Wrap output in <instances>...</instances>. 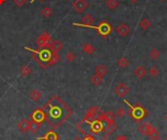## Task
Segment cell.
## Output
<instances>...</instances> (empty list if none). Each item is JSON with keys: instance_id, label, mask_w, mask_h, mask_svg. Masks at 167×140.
I'll use <instances>...</instances> for the list:
<instances>
[{"instance_id": "cell-42", "label": "cell", "mask_w": 167, "mask_h": 140, "mask_svg": "<svg viewBox=\"0 0 167 140\" xmlns=\"http://www.w3.org/2000/svg\"><path fill=\"white\" fill-rule=\"evenodd\" d=\"M165 120L167 121V115H166V117H165Z\"/></svg>"}, {"instance_id": "cell-29", "label": "cell", "mask_w": 167, "mask_h": 140, "mask_svg": "<svg viewBox=\"0 0 167 140\" xmlns=\"http://www.w3.org/2000/svg\"><path fill=\"white\" fill-rule=\"evenodd\" d=\"M30 72H31L30 69L28 66H23V67H21V74L25 78L29 77V74H30Z\"/></svg>"}, {"instance_id": "cell-33", "label": "cell", "mask_w": 167, "mask_h": 140, "mask_svg": "<svg viewBox=\"0 0 167 140\" xmlns=\"http://www.w3.org/2000/svg\"><path fill=\"white\" fill-rule=\"evenodd\" d=\"M13 2H14L16 5H17V6L21 7V6H24V5L25 4L26 0H13Z\"/></svg>"}, {"instance_id": "cell-7", "label": "cell", "mask_w": 167, "mask_h": 140, "mask_svg": "<svg viewBox=\"0 0 167 140\" xmlns=\"http://www.w3.org/2000/svg\"><path fill=\"white\" fill-rule=\"evenodd\" d=\"M36 44L38 45V47H41V46H47V45H51V42H52V39H51V36L50 34H48L47 31L43 32L41 34L38 38L36 39Z\"/></svg>"}, {"instance_id": "cell-12", "label": "cell", "mask_w": 167, "mask_h": 140, "mask_svg": "<svg viewBox=\"0 0 167 140\" xmlns=\"http://www.w3.org/2000/svg\"><path fill=\"white\" fill-rule=\"evenodd\" d=\"M94 24V18L91 14H86L81 20V24L78 23H73V26H83V28H87L88 26H92Z\"/></svg>"}, {"instance_id": "cell-20", "label": "cell", "mask_w": 167, "mask_h": 140, "mask_svg": "<svg viewBox=\"0 0 167 140\" xmlns=\"http://www.w3.org/2000/svg\"><path fill=\"white\" fill-rule=\"evenodd\" d=\"M40 123H38V122H34V121H30L29 122V131L30 132H32V133H34V132H36L38 129L40 128Z\"/></svg>"}, {"instance_id": "cell-15", "label": "cell", "mask_w": 167, "mask_h": 140, "mask_svg": "<svg viewBox=\"0 0 167 140\" xmlns=\"http://www.w3.org/2000/svg\"><path fill=\"white\" fill-rule=\"evenodd\" d=\"M37 140H59V136L54 130H48L44 136L37 138Z\"/></svg>"}, {"instance_id": "cell-26", "label": "cell", "mask_w": 167, "mask_h": 140, "mask_svg": "<svg viewBox=\"0 0 167 140\" xmlns=\"http://www.w3.org/2000/svg\"><path fill=\"white\" fill-rule=\"evenodd\" d=\"M159 55H160V53L157 48H153V49L150 51V59H153V60H157V59H158Z\"/></svg>"}, {"instance_id": "cell-1", "label": "cell", "mask_w": 167, "mask_h": 140, "mask_svg": "<svg viewBox=\"0 0 167 140\" xmlns=\"http://www.w3.org/2000/svg\"><path fill=\"white\" fill-rule=\"evenodd\" d=\"M42 109L45 113L46 122L54 129L60 127L72 114L71 108L57 95L52 96L42 106Z\"/></svg>"}, {"instance_id": "cell-22", "label": "cell", "mask_w": 167, "mask_h": 140, "mask_svg": "<svg viewBox=\"0 0 167 140\" xmlns=\"http://www.w3.org/2000/svg\"><path fill=\"white\" fill-rule=\"evenodd\" d=\"M82 50L85 52V53H87L89 54V55H91V54H93L95 49H94V47L90 44V43H84V44H82Z\"/></svg>"}, {"instance_id": "cell-14", "label": "cell", "mask_w": 167, "mask_h": 140, "mask_svg": "<svg viewBox=\"0 0 167 140\" xmlns=\"http://www.w3.org/2000/svg\"><path fill=\"white\" fill-rule=\"evenodd\" d=\"M17 126L21 132H28L29 131V121L26 118H23L18 122Z\"/></svg>"}, {"instance_id": "cell-2", "label": "cell", "mask_w": 167, "mask_h": 140, "mask_svg": "<svg viewBox=\"0 0 167 140\" xmlns=\"http://www.w3.org/2000/svg\"><path fill=\"white\" fill-rule=\"evenodd\" d=\"M25 49L29 51L33 60L44 69L49 68L50 66H53V65H56L60 61L58 52L54 50L51 45L41 46L38 49H31V48L25 46Z\"/></svg>"}, {"instance_id": "cell-31", "label": "cell", "mask_w": 167, "mask_h": 140, "mask_svg": "<svg viewBox=\"0 0 167 140\" xmlns=\"http://www.w3.org/2000/svg\"><path fill=\"white\" fill-rule=\"evenodd\" d=\"M126 110L124 109V108H123V107H119V108H118V110H117V112L115 113V114H116V116L117 117H119V118H123V117H124L125 115H126Z\"/></svg>"}, {"instance_id": "cell-11", "label": "cell", "mask_w": 167, "mask_h": 140, "mask_svg": "<svg viewBox=\"0 0 167 140\" xmlns=\"http://www.w3.org/2000/svg\"><path fill=\"white\" fill-rule=\"evenodd\" d=\"M115 92L118 97L123 98L129 93V88L125 83H118L115 88Z\"/></svg>"}, {"instance_id": "cell-39", "label": "cell", "mask_w": 167, "mask_h": 140, "mask_svg": "<svg viewBox=\"0 0 167 140\" xmlns=\"http://www.w3.org/2000/svg\"><path fill=\"white\" fill-rule=\"evenodd\" d=\"M74 140H82V139H80V138H79V137H76V138H75V139H74Z\"/></svg>"}, {"instance_id": "cell-21", "label": "cell", "mask_w": 167, "mask_h": 140, "mask_svg": "<svg viewBox=\"0 0 167 140\" xmlns=\"http://www.w3.org/2000/svg\"><path fill=\"white\" fill-rule=\"evenodd\" d=\"M91 82H92V83L95 85H101L102 82H103V77L95 74L91 77Z\"/></svg>"}, {"instance_id": "cell-36", "label": "cell", "mask_w": 167, "mask_h": 140, "mask_svg": "<svg viewBox=\"0 0 167 140\" xmlns=\"http://www.w3.org/2000/svg\"><path fill=\"white\" fill-rule=\"evenodd\" d=\"M129 2H131V3H137L139 0H128Z\"/></svg>"}, {"instance_id": "cell-28", "label": "cell", "mask_w": 167, "mask_h": 140, "mask_svg": "<svg viewBox=\"0 0 167 140\" xmlns=\"http://www.w3.org/2000/svg\"><path fill=\"white\" fill-rule=\"evenodd\" d=\"M128 65H129V61L125 57H121L119 60H118V66L121 68H126Z\"/></svg>"}, {"instance_id": "cell-34", "label": "cell", "mask_w": 167, "mask_h": 140, "mask_svg": "<svg viewBox=\"0 0 167 140\" xmlns=\"http://www.w3.org/2000/svg\"><path fill=\"white\" fill-rule=\"evenodd\" d=\"M82 140H96V139L92 135H91V134H86L85 137Z\"/></svg>"}, {"instance_id": "cell-13", "label": "cell", "mask_w": 167, "mask_h": 140, "mask_svg": "<svg viewBox=\"0 0 167 140\" xmlns=\"http://www.w3.org/2000/svg\"><path fill=\"white\" fill-rule=\"evenodd\" d=\"M139 131L140 133H142L143 135H149V134L152 132L153 130H154L155 127L150 125V123H148V122H143L141 125L139 126Z\"/></svg>"}, {"instance_id": "cell-37", "label": "cell", "mask_w": 167, "mask_h": 140, "mask_svg": "<svg viewBox=\"0 0 167 140\" xmlns=\"http://www.w3.org/2000/svg\"><path fill=\"white\" fill-rule=\"evenodd\" d=\"M5 2V0H0V4H3Z\"/></svg>"}, {"instance_id": "cell-17", "label": "cell", "mask_w": 167, "mask_h": 140, "mask_svg": "<svg viewBox=\"0 0 167 140\" xmlns=\"http://www.w3.org/2000/svg\"><path fill=\"white\" fill-rule=\"evenodd\" d=\"M95 74L104 78L107 74V68L106 66H104V65H98L95 69Z\"/></svg>"}, {"instance_id": "cell-4", "label": "cell", "mask_w": 167, "mask_h": 140, "mask_svg": "<svg viewBox=\"0 0 167 140\" xmlns=\"http://www.w3.org/2000/svg\"><path fill=\"white\" fill-rule=\"evenodd\" d=\"M126 104H128L130 110L128 111V115L130 116L135 122H140L142 121L143 118L148 115V111L143 108L140 104H137L135 106H132L129 103H127V101H124Z\"/></svg>"}, {"instance_id": "cell-24", "label": "cell", "mask_w": 167, "mask_h": 140, "mask_svg": "<svg viewBox=\"0 0 167 140\" xmlns=\"http://www.w3.org/2000/svg\"><path fill=\"white\" fill-rule=\"evenodd\" d=\"M51 47L53 48L54 50H56L58 52L59 50H61L62 48H63V43L60 40H55V41L52 40V42H51Z\"/></svg>"}, {"instance_id": "cell-3", "label": "cell", "mask_w": 167, "mask_h": 140, "mask_svg": "<svg viewBox=\"0 0 167 140\" xmlns=\"http://www.w3.org/2000/svg\"><path fill=\"white\" fill-rule=\"evenodd\" d=\"M107 126V122L102 118H96V120L91 122H86L82 120L77 125V128L86 135V134H98L106 130Z\"/></svg>"}, {"instance_id": "cell-5", "label": "cell", "mask_w": 167, "mask_h": 140, "mask_svg": "<svg viewBox=\"0 0 167 140\" xmlns=\"http://www.w3.org/2000/svg\"><path fill=\"white\" fill-rule=\"evenodd\" d=\"M87 28H90V29H95L97 30V32L102 35V36H104L106 37L107 35H109L111 34V25L107 23V22H101V23L98 25V26H88Z\"/></svg>"}, {"instance_id": "cell-16", "label": "cell", "mask_w": 167, "mask_h": 140, "mask_svg": "<svg viewBox=\"0 0 167 140\" xmlns=\"http://www.w3.org/2000/svg\"><path fill=\"white\" fill-rule=\"evenodd\" d=\"M134 75L138 78H143L147 75V70L142 66H139L134 70Z\"/></svg>"}, {"instance_id": "cell-41", "label": "cell", "mask_w": 167, "mask_h": 140, "mask_svg": "<svg viewBox=\"0 0 167 140\" xmlns=\"http://www.w3.org/2000/svg\"><path fill=\"white\" fill-rule=\"evenodd\" d=\"M101 140H107V138H106V137H104V138H102Z\"/></svg>"}, {"instance_id": "cell-9", "label": "cell", "mask_w": 167, "mask_h": 140, "mask_svg": "<svg viewBox=\"0 0 167 140\" xmlns=\"http://www.w3.org/2000/svg\"><path fill=\"white\" fill-rule=\"evenodd\" d=\"M115 32L120 37H126L130 34V26L125 23H120L115 28Z\"/></svg>"}, {"instance_id": "cell-23", "label": "cell", "mask_w": 167, "mask_h": 140, "mask_svg": "<svg viewBox=\"0 0 167 140\" xmlns=\"http://www.w3.org/2000/svg\"><path fill=\"white\" fill-rule=\"evenodd\" d=\"M150 26H152V24H150V22L147 18L143 19L141 22H140V26H141V29L144 30H148L150 28Z\"/></svg>"}, {"instance_id": "cell-44", "label": "cell", "mask_w": 167, "mask_h": 140, "mask_svg": "<svg viewBox=\"0 0 167 140\" xmlns=\"http://www.w3.org/2000/svg\"><path fill=\"white\" fill-rule=\"evenodd\" d=\"M67 140H68V139H67Z\"/></svg>"}, {"instance_id": "cell-40", "label": "cell", "mask_w": 167, "mask_h": 140, "mask_svg": "<svg viewBox=\"0 0 167 140\" xmlns=\"http://www.w3.org/2000/svg\"><path fill=\"white\" fill-rule=\"evenodd\" d=\"M35 1V0H30V3H33Z\"/></svg>"}, {"instance_id": "cell-35", "label": "cell", "mask_w": 167, "mask_h": 140, "mask_svg": "<svg viewBox=\"0 0 167 140\" xmlns=\"http://www.w3.org/2000/svg\"><path fill=\"white\" fill-rule=\"evenodd\" d=\"M115 140H128V139H127V137L124 136V135H118V136L115 138Z\"/></svg>"}, {"instance_id": "cell-18", "label": "cell", "mask_w": 167, "mask_h": 140, "mask_svg": "<svg viewBox=\"0 0 167 140\" xmlns=\"http://www.w3.org/2000/svg\"><path fill=\"white\" fill-rule=\"evenodd\" d=\"M29 98H30L32 101H34V102L39 101V100L41 99V92H40V91L37 90V89L31 90L30 92H29Z\"/></svg>"}, {"instance_id": "cell-6", "label": "cell", "mask_w": 167, "mask_h": 140, "mask_svg": "<svg viewBox=\"0 0 167 140\" xmlns=\"http://www.w3.org/2000/svg\"><path fill=\"white\" fill-rule=\"evenodd\" d=\"M30 118L32 121L40 123V125L42 122H46V116H45L44 111H43V109H42V107L37 108V109H35L33 112H32L31 115H30Z\"/></svg>"}, {"instance_id": "cell-19", "label": "cell", "mask_w": 167, "mask_h": 140, "mask_svg": "<svg viewBox=\"0 0 167 140\" xmlns=\"http://www.w3.org/2000/svg\"><path fill=\"white\" fill-rule=\"evenodd\" d=\"M106 5L110 10H115L118 7L119 3H118V0H107Z\"/></svg>"}, {"instance_id": "cell-25", "label": "cell", "mask_w": 167, "mask_h": 140, "mask_svg": "<svg viewBox=\"0 0 167 140\" xmlns=\"http://www.w3.org/2000/svg\"><path fill=\"white\" fill-rule=\"evenodd\" d=\"M149 137H150V140H158L161 137V134L157 131V129L155 128L154 130H153L149 134Z\"/></svg>"}, {"instance_id": "cell-38", "label": "cell", "mask_w": 167, "mask_h": 140, "mask_svg": "<svg viewBox=\"0 0 167 140\" xmlns=\"http://www.w3.org/2000/svg\"><path fill=\"white\" fill-rule=\"evenodd\" d=\"M158 1H159V2H165L166 0H158Z\"/></svg>"}, {"instance_id": "cell-8", "label": "cell", "mask_w": 167, "mask_h": 140, "mask_svg": "<svg viewBox=\"0 0 167 140\" xmlns=\"http://www.w3.org/2000/svg\"><path fill=\"white\" fill-rule=\"evenodd\" d=\"M101 118L107 122V126H110L114 125V123H115V121L116 118V114L112 111H107V112H105V113L102 114Z\"/></svg>"}, {"instance_id": "cell-27", "label": "cell", "mask_w": 167, "mask_h": 140, "mask_svg": "<svg viewBox=\"0 0 167 140\" xmlns=\"http://www.w3.org/2000/svg\"><path fill=\"white\" fill-rule=\"evenodd\" d=\"M41 14H42L43 17L49 18V17H51V15H52V10H51L50 7H44L41 11Z\"/></svg>"}, {"instance_id": "cell-32", "label": "cell", "mask_w": 167, "mask_h": 140, "mask_svg": "<svg viewBox=\"0 0 167 140\" xmlns=\"http://www.w3.org/2000/svg\"><path fill=\"white\" fill-rule=\"evenodd\" d=\"M66 59H67V61L69 62V63H72L74 61V59H75V55L72 53V52H68L67 55H66Z\"/></svg>"}, {"instance_id": "cell-30", "label": "cell", "mask_w": 167, "mask_h": 140, "mask_svg": "<svg viewBox=\"0 0 167 140\" xmlns=\"http://www.w3.org/2000/svg\"><path fill=\"white\" fill-rule=\"evenodd\" d=\"M149 74L152 75L153 78H155V77H157V75L159 74V70L157 67H152V68L150 69Z\"/></svg>"}, {"instance_id": "cell-43", "label": "cell", "mask_w": 167, "mask_h": 140, "mask_svg": "<svg viewBox=\"0 0 167 140\" xmlns=\"http://www.w3.org/2000/svg\"><path fill=\"white\" fill-rule=\"evenodd\" d=\"M164 140H167V137H166V138H165V139H164Z\"/></svg>"}, {"instance_id": "cell-10", "label": "cell", "mask_w": 167, "mask_h": 140, "mask_svg": "<svg viewBox=\"0 0 167 140\" xmlns=\"http://www.w3.org/2000/svg\"><path fill=\"white\" fill-rule=\"evenodd\" d=\"M72 7L77 13H82L88 8V2L86 0H74Z\"/></svg>"}]
</instances>
